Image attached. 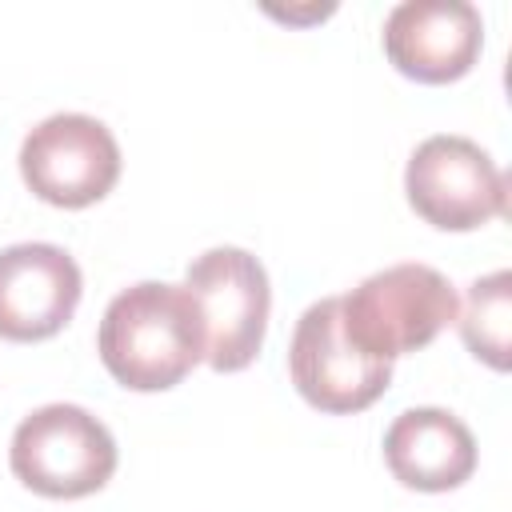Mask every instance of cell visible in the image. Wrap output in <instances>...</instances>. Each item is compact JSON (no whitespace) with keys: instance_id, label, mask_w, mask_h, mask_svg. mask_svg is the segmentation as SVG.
Masks as SVG:
<instances>
[{"instance_id":"6da1fadb","label":"cell","mask_w":512,"mask_h":512,"mask_svg":"<svg viewBox=\"0 0 512 512\" xmlns=\"http://www.w3.org/2000/svg\"><path fill=\"white\" fill-rule=\"evenodd\" d=\"M96 352L128 392H168L204 360V320L184 284L140 280L104 308Z\"/></svg>"},{"instance_id":"7a4b0ae2","label":"cell","mask_w":512,"mask_h":512,"mask_svg":"<svg viewBox=\"0 0 512 512\" xmlns=\"http://www.w3.org/2000/svg\"><path fill=\"white\" fill-rule=\"evenodd\" d=\"M460 312L456 288L432 264H392L340 296L344 336L372 360L428 348Z\"/></svg>"},{"instance_id":"3957f363","label":"cell","mask_w":512,"mask_h":512,"mask_svg":"<svg viewBox=\"0 0 512 512\" xmlns=\"http://www.w3.org/2000/svg\"><path fill=\"white\" fill-rule=\"evenodd\" d=\"M116 440L80 404H44L28 412L8 448L12 476L48 500H80L100 492L116 472Z\"/></svg>"},{"instance_id":"277c9868","label":"cell","mask_w":512,"mask_h":512,"mask_svg":"<svg viewBox=\"0 0 512 512\" xmlns=\"http://www.w3.org/2000/svg\"><path fill=\"white\" fill-rule=\"evenodd\" d=\"M184 288L192 292L204 320V360L216 372L248 368L264 348L272 308L264 264L244 248L220 244L188 264Z\"/></svg>"},{"instance_id":"5b68a950","label":"cell","mask_w":512,"mask_h":512,"mask_svg":"<svg viewBox=\"0 0 512 512\" xmlns=\"http://www.w3.org/2000/svg\"><path fill=\"white\" fill-rule=\"evenodd\" d=\"M412 212L440 232H472L508 212V176L468 136H428L404 168Z\"/></svg>"},{"instance_id":"8992f818","label":"cell","mask_w":512,"mask_h":512,"mask_svg":"<svg viewBox=\"0 0 512 512\" xmlns=\"http://www.w3.org/2000/svg\"><path fill=\"white\" fill-rule=\"evenodd\" d=\"M20 176L52 208H88L120 180V144L104 120L56 112L20 144Z\"/></svg>"},{"instance_id":"52a82bcc","label":"cell","mask_w":512,"mask_h":512,"mask_svg":"<svg viewBox=\"0 0 512 512\" xmlns=\"http://www.w3.org/2000/svg\"><path fill=\"white\" fill-rule=\"evenodd\" d=\"M288 372L296 392L328 416H352L372 408L388 384L392 364L364 356L340 328V296H324L304 308L288 344Z\"/></svg>"},{"instance_id":"ba28073f","label":"cell","mask_w":512,"mask_h":512,"mask_svg":"<svg viewBox=\"0 0 512 512\" xmlns=\"http://www.w3.org/2000/svg\"><path fill=\"white\" fill-rule=\"evenodd\" d=\"M484 48L480 8L468 0H404L384 20L388 64L416 84H452Z\"/></svg>"},{"instance_id":"9c48e42d","label":"cell","mask_w":512,"mask_h":512,"mask_svg":"<svg viewBox=\"0 0 512 512\" xmlns=\"http://www.w3.org/2000/svg\"><path fill=\"white\" fill-rule=\"evenodd\" d=\"M84 292L80 264L60 244L0 248V340L36 344L56 336Z\"/></svg>"},{"instance_id":"30bf717a","label":"cell","mask_w":512,"mask_h":512,"mask_svg":"<svg viewBox=\"0 0 512 512\" xmlns=\"http://www.w3.org/2000/svg\"><path fill=\"white\" fill-rule=\"evenodd\" d=\"M388 472L416 492H452L476 472V436L448 408H408L384 432Z\"/></svg>"},{"instance_id":"8fae6325","label":"cell","mask_w":512,"mask_h":512,"mask_svg":"<svg viewBox=\"0 0 512 512\" xmlns=\"http://www.w3.org/2000/svg\"><path fill=\"white\" fill-rule=\"evenodd\" d=\"M508 316H512V272L496 268L468 284L464 308L456 312L460 336L476 360L508 372Z\"/></svg>"},{"instance_id":"7c38bea8","label":"cell","mask_w":512,"mask_h":512,"mask_svg":"<svg viewBox=\"0 0 512 512\" xmlns=\"http://www.w3.org/2000/svg\"><path fill=\"white\" fill-rule=\"evenodd\" d=\"M268 16H276V20H288V24H308V20H324L328 12H332V4H312V8H288V12H280V8H264Z\"/></svg>"}]
</instances>
